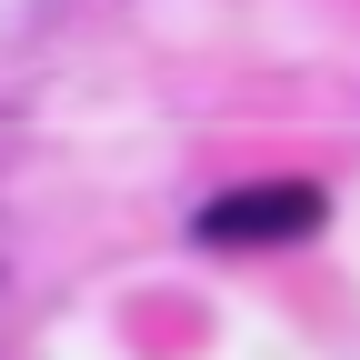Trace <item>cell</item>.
<instances>
[{
	"label": "cell",
	"mask_w": 360,
	"mask_h": 360,
	"mask_svg": "<svg viewBox=\"0 0 360 360\" xmlns=\"http://www.w3.org/2000/svg\"><path fill=\"white\" fill-rule=\"evenodd\" d=\"M321 191L310 180H260V191H231V200H210L200 210V240H220V250H260V240H310L321 231Z\"/></svg>",
	"instance_id": "cell-1"
}]
</instances>
